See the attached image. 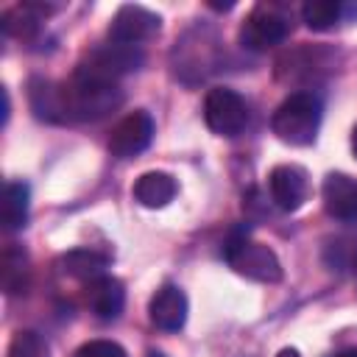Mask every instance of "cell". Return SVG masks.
Instances as JSON below:
<instances>
[{"label":"cell","mask_w":357,"mask_h":357,"mask_svg":"<svg viewBox=\"0 0 357 357\" xmlns=\"http://www.w3.org/2000/svg\"><path fill=\"white\" fill-rule=\"evenodd\" d=\"M53 123H70V120H98L109 112H114L123 103V92L114 81L73 75L70 81H61L53 86Z\"/></svg>","instance_id":"6da1fadb"},{"label":"cell","mask_w":357,"mask_h":357,"mask_svg":"<svg viewBox=\"0 0 357 357\" xmlns=\"http://www.w3.org/2000/svg\"><path fill=\"white\" fill-rule=\"evenodd\" d=\"M321 126V100L312 92L287 95L271 114V131L287 145H310Z\"/></svg>","instance_id":"7a4b0ae2"},{"label":"cell","mask_w":357,"mask_h":357,"mask_svg":"<svg viewBox=\"0 0 357 357\" xmlns=\"http://www.w3.org/2000/svg\"><path fill=\"white\" fill-rule=\"evenodd\" d=\"M223 259L240 276H245V279L265 282V284H273V282L282 279V262H279V257L268 245L248 240V234H243V231H231V237L223 245Z\"/></svg>","instance_id":"3957f363"},{"label":"cell","mask_w":357,"mask_h":357,"mask_svg":"<svg viewBox=\"0 0 357 357\" xmlns=\"http://www.w3.org/2000/svg\"><path fill=\"white\" fill-rule=\"evenodd\" d=\"M204 120L220 137H237L248 126V106L240 92L229 86H212L204 98Z\"/></svg>","instance_id":"277c9868"},{"label":"cell","mask_w":357,"mask_h":357,"mask_svg":"<svg viewBox=\"0 0 357 357\" xmlns=\"http://www.w3.org/2000/svg\"><path fill=\"white\" fill-rule=\"evenodd\" d=\"M145 61L142 50L134 47V45H106V47H98L92 50L81 64H78V75H86V78H100V81H114L117 75L123 73H134L139 70Z\"/></svg>","instance_id":"5b68a950"},{"label":"cell","mask_w":357,"mask_h":357,"mask_svg":"<svg viewBox=\"0 0 357 357\" xmlns=\"http://www.w3.org/2000/svg\"><path fill=\"white\" fill-rule=\"evenodd\" d=\"M290 31V22L282 11L271 6H257L240 25V45L248 50H271L279 42H284Z\"/></svg>","instance_id":"8992f818"},{"label":"cell","mask_w":357,"mask_h":357,"mask_svg":"<svg viewBox=\"0 0 357 357\" xmlns=\"http://www.w3.org/2000/svg\"><path fill=\"white\" fill-rule=\"evenodd\" d=\"M159 28H162V17L159 14H153L145 6L126 3L109 20V39L117 42V45H134L137 47L139 42L153 39L159 33Z\"/></svg>","instance_id":"52a82bcc"},{"label":"cell","mask_w":357,"mask_h":357,"mask_svg":"<svg viewBox=\"0 0 357 357\" xmlns=\"http://www.w3.org/2000/svg\"><path fill=\"white\" fill-rule=\"evenodd\" d=\"M153 139V117L145 109L128 112L109 134V151L117 159H128L142 153Z\"/></svg>","instance_id":"ba28073f"},{"label":"cell","mask_w":357,"mask_h":357,"mask_svg":"<svg viewBox=\"0 0 357 357\" xmlns=\"http://www.w3.org/2000/svg\"><path fill=\"white\" fill-rule=\"evenodd\" d=\"M268 190L279 209L296 212L310 198V176L301 165H276L268 173Z\"/></svg>","instance_id":"9c48e42d"},{"label":"cell","mask_w":357,"mask_h":357,"mask_svg":"<svg viewBox=\"0 0 357 357\" xmlns=\"http://www.w3.org/2000/svg\"><path fill=\"white\" fill-rule=\"evenodd\" d=\"M151 324L162 332H178L187 321V296L178 284H162L148 304Z\"/></svg>","instance_id":"30bf717a"},{"label":"cell","mask_w":357,"mask_h":357,"mask_svg":"<svg viewBox=\"0 0 357 357\" xmlns=\"http://www.w3.org/2000/svg\"><path fill=\"white\" fill-rule=\"evenodd\" d=\"M84 298H86V307L98 318L112 321V318H117L123 312L126 290H123V282L120 279H114V276H98V279L86 282Z\"/></svg>","instance_id":"8fae6325"},{"label":"cell","mask_w":357,"mask_h":357,"mask_svg":"<svg viewBox=\"0 0 357 357\" xmlns=\"http://www.w3.org/2000/svg\"><path fill=\"white\" fill-rule=\"evenodd\" d=\"M324 206L337 220H357V181L346 173H329L324 178Z\"/></svg>","instance_id":"7c38bea8"},{"label":"cell","mask_w":357,"mask_h":357,"mask_svg":"<svg viewBox=\"0 0 357 357\" xmlns=\"http://www.w3.org/2000/svg\"><path fill=\"white\" fill-rule=\"evenodd\" d=\"M53 11H59V6L25 0V3L3 11V31L8 36H17V39H31V36H36V31L42 25V17H47Z\"/></svg>","instance_id":"4fadbf2b"},{"label":"cell","mask_w":357,"mask_h":357,"mask_svg":"<svg viewBox=\"0 0 357 357\" xmlns=\"http://www.w3.org/2000/svg\"><path fill=\"white\" fill-rule=\"evenodd\" d=\"M134 198L148 206V209H162L167 206L176 192H178V181L170 176V173H162V170H151V173H142L137 181H134Z\"/></svg>","instance_id":"5bb4252c"},{"label":"cell","mask_w":357,"mask_h":357,"mask_svg":"<svg viewBox=\"0 0 357 357\" xmlns=\"http://www.w3.org/2000/svg\"><path fill=\"white\" fill-rule=\"evenodd\" d=\"M106 265H109V257L98 254L95 248H73L59 259V271L78 282H92L98 276H106Z\"/></svg>","instance_id":"9a60e30c"},{"label":"cell","mask_w":357,"mask_h":357,"mask_svg":"<svg viewBox=\"0 0 357 357\" xmlns=\"http://www.w3.org/2000/svg\"><path fill=\"white\" fill-rule=\"evenodd\" d=\"M28 204H31V190L25 181H6L3 187V201H0V218L3 229L17 231L28 223Z\"/></svg>","instance_id":"2e32d148"},{"label":"cell","mask_w":357,"mask_h":357,"mask_svg":"<svg viewBox=\"0 0 357 357\" xmlns=\"http://www.w3.org/2000/svg\"><path fill=\"white\" fill-rule=\"evenodd\" d=\"M343 17V3L340 0H307L301 6V20L312 31H329L335 22Z\"/></svg>","instance_id":"e0dca14e"},{"label":"cell","mask_w":357,"mask_h":357,"mask_svg":"<svg viewBox=\"0 0 357 357\" xmlns=\"http://www.w3.org/2000/svg\"><path fill=\"white\" fill-rule=\"evenodd\" d=\"M0 282H3V290L11 296V293H20L22 287H25V265H28V259H25V251L22 248H17L14 243H8L6 245V251H3V259H0Z\"/></svg>","instance_id":"ac0fdd59"},{"label":"cell","mask_w":357,"mask_h":357,"mask_svg":"<svg viewBox=\"0 0 357 357\" xmlns=\"http://www.w3.org/2000/svg\"><path fill=\"white\" fill-rule=\"evenodd\" d=\"M6 357H50V349L45 343V337L33 329H20L8 349H6Z\"/></svg>","instance_id":"d6986e66"},{"label":"cell","mask_w":357,"mask_h":357,"mask_svg":"<svg viewBox=\"0 0 357 357\" xmlns=\"http://www.w3.org/2000/svg\"><path fill=\"white\" fill-rule=\"evenodd\" d=\"M73 357H128L126 349L114 340H89L84 343Z\"/></svg>","instance_id":"ffe728a7"},{"label":"cell","mask_w":357,"mask_h":357,"mask_svg":"<svg viewBox=\"0 0 357 357\" xmlns=\"http://www.w3.org/2000/svg\"><path fill=\"white\" fill-rule=\"evenodd\" d=\"M276 357H301V354H298V349H282Z\"/></svg>","instance_id":"44dd1931"},{"label":"cell","mask_w":357,"mask_h":357,"mask_svg":"<svg viewBox=\"0 0 357 357\" xmlns=\"http://www.w3.org/2000/svg\"><path fill=\"white\" fill-rule=\"evenodd\" d=\"M351 151H354V156H357V126L351 128Z\"/></svg>","instance_id":"7402d4cb"},{"label":"cell","mask_w":357,"mask_h":357,"mask_svg":"<svg viewBox=\"0 0 357 357\" xmlns=\"http://www.w3.org/2000/svg\"><path fill=\"white\" fill-rule=\"evenodd\" d=\"M337 357H357V349H346V351H340Z\"/></svg>","instance_id":"603a6c76"},{"label":"cell","mask_w":357,"mask_h":357,"mask_svg":"<svg viewBox=\"0 0 357 357\" xmlns=\"http://www.w3.org/2000/svg\"><path fill=\"white\" fill-rule=\"evenodd\" d=\"M148 357H165V354H159V351H151V354H148Z\"/></svg>","instance_id":"cb8c5ba5"}]
</instances>
